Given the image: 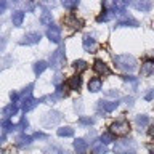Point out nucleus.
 Instances as JSON below:
<instances>
[{
	"mask_svg": "<svg viewBox=\"0 0 154 154\" xmlns=\"http://www.w3.org/2000/svg\"><path fill=\"white\" fill-rule=\"evenodd\" d=\"M67 85H69L71 90H79L80 85H82V77H79V75H72L71 79H69V82H67Z\"/></svg>",
	"mask_w": 154,
	"mask_h": 154,
	"instance_id": "6ab92c4d",
	"label": "nucleus"
},
{
	"mask_svg": "<svg viewBox=\"0 0 154 154\" xmlns=\"http://www.w3.org/2000/svg\"><path fill=\"white\" fill-rule=\"evenodd\" d=\"M135 10H140V11H149L152 8V3L149 0H137V2H132L130 3Z\"/></svg>",
	"mask_w": 154,
	"mask_h": 154,
	"instance_id": "6e6552de",
	"label": "nucleus"
},
{
	"mask_svg": "<svg viewBox=\"0 0 154 154\" xmlns=\"http://www.w3.org/2000/svg\"><path fill=\"white\" fill-rule=\"evenodd\" d=\"M66 24H67V26H71V27H74V29H80L82 27V21H79L75 16H69L66 19Z\"/></svg>",
	"mask_w": 154,
	"mask_h": 154,
	"instance_id": "b1692460",
	"label": "nucleus"
},
{
	"mask_svg": "<svg viewBox=\"0 0 154 154\" xmlns=\"http://www.w3.org/2000/svg\"><path fill=\"white\" fill-rule=\"evenodd\" d=\"M10 98H11V101H13V103H16V101H18V98H19V95L16 93V91H11V93H10Z\"/></svg>",
	"mask_w": 154,
	"mask_h": 154,
	"instance_id": "e433bc0d",
	"label": "nucleus"
},
{
	"mask_svg": "<svg viewBox=\"0 0 154 154\" xmlns=\"http://www.w3.org/2000/svg\"><path fill=\"white\" fill-rule=\"evenodd\" d=\"M79 122L82 125H91V124H93V119H91V117H84V116H82V117L79 119Z\"/></svg>",
	"mask_w": 154,
	"mask_h": 154,
	"instance_id": "72a5a7b5",
	"label": "nucleus"
},
{
	"mask_svg": "<svg viewBox=\"0 0 154 154\" xmlns=\"http://www.w3.org/2000/svg\"><path fill=\"white\" fill-rule=\"evenodd\" d=\"M122 79L125 82H128V84H132L133 90H137V87H138V79H137V77H133V75H124Z\"/></svg>",
	"mask_w": 154,
	"mask_h": 154,
	"instance_id": "2f4dec72",
	"label": "nucleus"
},
{
	"mask_svg": "<svg viewBox=\"0 0 154 154\" xmlns=\"http://www.w3.org/2000/svg\"><path fill=\"white\" fill-rule=\"evenodd\" d=\"M135 122H137V125L140 128H144V127H148V125H149V117L146 114H140V116H137Z\"/></svg>",
	"mask_w": 154,
	"mask_h": 154,
	"instance_id": "412c9836",
	"label": "nucleus"
},
{
	"mask_svg": "<svg viewBox=\"0 0 154 154\" xmlns=\"http://www.w3.org/2000/svg\"><path fill=\"white\" fill-rule=\"evenodd\" d=\"M45 154H67V152H66V151H63V149H60V148L51 146V148H48L47 151H45Z\"/></svg>",
	"mask_w": 154,
	"mask_h": 154,
	"instance_id": "473e14b6",
	"label": "nucleus"
},
{
	"mask_svg": "<svg viewBox=\"0 0 154 154\" xmlns=\"http://www.w3.org/2000/svg\"><path fill=\"white\" fill-rule=\"evenodd\" d=\"M64 48H58V50L53 53V55L50 56V66L55 67V69H60V67L64 64Z\"/></svg>",
	"mask_w": 154,
	"mask_h": 154,
	"instance_id": "20e7f679",
	"label": "nucleus"
},
{
	"mask_svg": "<svg viewBox=\"0 0 154 154\" xmlns=\"http://www.w3.org/2000/svg\"><path fill=\"white\" fill-rule=\"evenodd\" d=\"M74 69L77 71V72H82V71H85L87 67H88V64H87V63L84 61V60H77V61H74Z\"/></svg>",
	"mask_w": 154,
	"mask_h": 154,
	"instance_id": "bb28decb",
	"label": "nucleus"
},
{
	"mask_svg": "<svg viewBox=\"0 0 154 154\" xmlns=\"http://www.w3.org/2000/svg\"><path fill=\"white\" fill-rule=\"evenodd\" d=\"M117 106H119L117 101H100V109H103L104 112H112Z\"/></svg>",
	"mask_w": 154,
	"mask_h": 154,
	"instance_id": "9b49d317",
	"label": "nucleus"
},
{
	"mask_svg": "<svg viewBox=\"0 0 154 154\" xmlns=\"http://www.w3.org/2000/svg\"><path fill=\"white\" fill-rule=\"evenodd\" d=\"M0 127L3 128V132H5V133H8V132H13V128H14V127H13V124L10 122L8 119H3L2 122H0Z\"/></svg>",
	"mask_w": 154,
	"mask_h": 154,
	"instance_id": "cd10ccee",
	"label": "nucleus"
},
{
	"mask_svg": "<svg viewBox=\"0 0 154 154\" xmlns=\"http://www.w3.org/2000/svg\"><path fill=\"white\" fill-rule=\"evenodd\" d=\"M19 128H24V127H27V119H21V122H19L18 125Z\"/></svg>",
	"mask_w": 154,
	"mask_h": 154,
	"instance_id": "4c0bfd02",
	"label": "nucleus"
},
{
	"mask_svg": "<svg viewBox=\"0 0 154 154\" xmlns=\"http://www.w3.org/2000/svg\"><path fill=\"white\" fill-rule=\"evenodd\" d=\"M96 47H98V43H96V40L93 37L90 35H85L84 37V50L88 51V53H95L96 51Z\"/></svg>",
	"mask_w": 154,
	"mask_h": 154,
	"instance_id": "423d86ee",
	"label": "nucleus"
},
{
	"mask_svg": "<svg viewBox=\"0 0 154 154\" xmlns=\"http://www.w3.org/2000/svg\"><path fill=\"white\" fill-rule=\"evenodd\" d=\"M101 80L98 79V77H95V79H90L88 82V90L91 91V93H96V91H100L101 90Z\"/></svg>",
	"mask_w": 154,
	"mask_h": 154,
	"instance_id": "a211bd4d",
	"label": "nucleus"
},
{
	"mask_svg": "<svg viewBox=\"0 0 154 154\" xmlns=\"http://www.w3.org/2000/svg\"><path fill=\"white\" fill-rule=\"evenodd\" d=\"M32 138H47V135H43V133H35Z\"/></svg>",
	"mask_w": 154,
	"mask_h": 154,
	"instance_id": "a19ab883",
	"label": "nucleus"
},
{
	"mask_svg": "<svg viewBox=\"0 0 154 154\" xmlns=\"http://www.w3.org/2000/svg\"><path fill=\"white\" fill-rule=\"evenodd\" d=\"M58 135H60V137H72V135H74V130L71 127H61V128H58Z\"/></svg>",
	"mask_w": 154,
	"mask_h": 154,
	"instance_id": "c85d7f7f",
	"label": "nucleus"
},
{
	"mask_svg": "<svg viewBox=\"0 0 154 154\" xmlns=\"http://www.w3.org/2000/svg\"><path fill=\"white\" fill-rule=\"evenodd\" d=\"M32 137H26V135H19V137L16 138V143H18V146H21V148H24V146H29V144L32 143Z\"/></svg>",
	"mask_w": 154,
	"mask_h": 154,
	"instance_id": "4be33fe9",
	"label": "nucleus"
},
{
	"mask_svg": "<svg viewBox=\"0 0 154 154\" xmlns=\"http://www.w3.org/2000/svg\"><path fill=\"white\" fill-rule=\"evenodd\" d=\"M116 154H137V144L133 140H120L114 144Z\"/></svg>",
	"mask_w": 154,
	"mask_h": 154,
	"instance_id": "f03ea898",
	"label": "nucleus"
},
{
	"mask_svg": "<svg viewBox=\"0 0 154 154\" xmlns=\"http://www.w3.org/2000/svg\"><path fill=\"white\" fill-rule=\"evenodd\" d=\"M114 63L119 69H122L125 72H133L137 69V60L132 55H119L114 56Z\"/></svg>",
	"mask_w": 154,
	"mask_h": 154,
	"instance_id": "f257e3e1",
	"label": "nucleus"
},
{
	"mask_svg": "<svg viewBox=\"0 0 154 154\" xmlns=\"http://www.w3.org/2000/svg\"><path fill=\"white\" fill-rule=\"evenodd\" d=\"M5 8H7V3H5V2H0V14L5 11Z\"/></svg>",
	"mask_w": 154,
	"mask_h": 154,
	"instance_id": "58836bf2",
	"label": "nucleus"
},
{
	"mask_svg": "<svg viewBox=\"0 0 154 154\" xmlns=\"http://www.w3.org/2000/svg\"><path fill=\"white\" fill-rule=\"evenodd\" d=\"M114 16H116V14H114V11H112V10H104V11H103V14H100V16L96 18V21H98V23L109 21V19H112Z\"/></svg>",
	"mask_w": 154,
	"mask_h": 154,
	"instance_id": "5701e85b",
	"label": "nucleus"
},
{
	"mask_svg": "<svg viewBox=\"0 0 154 154\" xmlns=\"http://www.w3.org/2000/svg\"><path fill=\"white\" fill-rule=\"evenodd\" d=\"M23 19H24V13L23 11H13V14H11V21H13V26H21L23 24Z\"/></svg>",
	"mask_w": 154,
	"mask_h": 154,
	"instance_id": "aec40b11",
	"label": "nucleus"
},
{
	"mask_svg": "<svg viewBox=\"0 0 154 154\" xmlns=\"http://www.w3.org/2000/svg\"><path fill=\"white\" fill-rule=\"evenodd\" d=\"M60 77H61L60 74H58V75L55 77V84H60V80H61V79H60Z\"/></svg>",
	"mask_w": 154,
	"mask_h": 154,
	"instance_id": "c03bdc74",
	"label": "nucleus"
},
{
	"mask_svg": "<svg viewBox=\"0 0 154 154\" xmlns=\"http://www.w3.org/2000/svg\"><path fill=\"white\" fill-rule=\"evenodd\" d=\"M16 112H18V106L14 104V103L8 104V106H5V108H3V111H2V114L5 116V119H10L11 116H14Z\"/></svg>",
	"mask_w": 154,
	"mask_h": 154,
	"instance_id": "dca6fc26",
	"label": "nucleus"
},
{
	"mask_svg": "<svg viewBox=\"0 0 154 154\" xmlns=\"http://www.w3.org/2000/svg\"><path fill=\"white\" fill-rule=\"evenodd\" d=\"M122 26H130V27H137L138 26V21H135L132 18H127V16H122V19H119L116 27H122Z\"/></svg>",
	"mask_w": 154,
	"mask_h": 154,
	"instance_id": "4468645a",
	"label": "nucleus"
},
{
	"mask_svg": "<svg viewBox=\"0 0 154 154\" xmlns=\"http://www.w3.org/2000/svg\"><path fill=\"white\" fill-rule=\"evenodd\" d=\"M128 132H130V124L127 120H117V122H114L111 125V133L112 135L122 137V135H127Z\"/></svg>",
	"mask_w": 154,
	"mask_h": 154,
	"instance_id": "7ed1b4c3",
	"label": "nucleus"
},
{
	"mask_svg": "<svg viewBox=\"0 0 154 154\" xmlns=\"http://www.w3.org/2000/svg\"><path fill=\"white\" fill-rule=\"evenodd\" d=\"M47 37L50 38L51 42L60 43V40H61V31H60V27H58V26H51V27H48V31H47Z\"/></svg>",
	"mask_w": 154,
	"mask_h": 154,
	"instance_id": "39448f33",
	"label": "nucleus"
},
{
	"mask_svg": "<svg viewBox=\"0 0 154 154\" xmlns=\"http://www.w3.org/2000/svg\"><path fill=\"white\" fill-rule=\"evenodd\" d=\"M40 38H42V35L38 32H31V34H27V35H24V40L21 43H26V45H34V43L40 42Z\"/></svg>",
	"mask_w": 154,
	"mask_h": 154,
	"instance_id": "1a4fd4ad",
	"label": "nucleus"
},
{
	"mask_svg": "<svg viewBox=\"0 0 154 154\" xmlns=\"http://www.w3.org/2000/svg\"><path fill=\"white\" fill-rule=\"evenodd\" d=\"M63 7L67 8V10H74V8L79 7V2H77V0H64V2H63Z\"/></svg>",
	"mask_w": 154,
	"mask_h": 154,
	"instance_id": "c756f323",
	"label": "nucleus"
},
{
	"mask_svg": "<svg viewBox=\"0 0 154 154\" xmlns=\"http://www.w3.org/2000/svg\"><path fill=\"white\" fill-rule=\"evenodd\" d=\"M151 74H154V61L143 63V64H141V75L148 77V75H151Z\"/></svg>",
	"mask_w": 154,
	"mask_h": 154,
	"instance_id": "2eb2a0df",
	"label": "nucleus"
},
{
	"mask_svg": "<svg viewBox=\"0 0 154 154\" xmlns=\"http://www.w3.org/2000/svg\"><path fill=\"white\" fill-rule=\"evenodd\" d=\"M61 120V114L56 112V111H51V112L47 114V119H45V125H51V124H58Z\"/></svg>",
	"mask_w": 154,
	"mask_h": 154,
	"instance_id": "ddd939ff",
	"label": "nucleus"
},
{
	"mask_svg": "<svg viewBox=\"0 0 154 154\" xmlns=\"http://www.w3.org/2000/svg\"><path fill=\"white\" fill-rule=\"evenodd\" d=\"M144 100H148V101H151V100H154V90H149L146 95H144Z\"/></svg>",
	"mask_w": 154,
	"mask_h": 154,
	"instance_id": "c9c22d12",
	"label": "nucleus"
},
{
	"mask_svg": "<svg viewBox=\"0 0 154 154\" xmlns=\"http://www.w3.org/2000/svg\"><path fill=\"white\" fill-rule=\"evenodd\" d=\"M74 149H75V152H77V154H85V152H87V149H88V144H87L85 140L77 138L75 141H74Z\"/></svg>",
	"mask_w": 154,
	"mask_h": 154,
	"instance_id": "9d476101",
	"label": "nucleus"
},
{
	"mask_svg": "<svg viewBox=\"0 0 154 154\" xmlns=\"http://www.w3.org/2000/svg\"><path fill=\"white\" fill-rule=\"evenodd\" d=\"M106 96H112V98H117V96H119V91H117V90H109V91H106Z\"/></svg>",
	"mask_w": 154,
	"mask_h": 154,
	"instance_id": "f704fd0d",
	"label": "nucleus"
},
{
	"mask_svg": "<svg viewBox=\"0 0 154 154\" xmlns=\"http://www.w3.org/2000/svg\"><path fill=\"white\" fill-rule=\"evenodd\" d=\"M38 103L37 100H34V98H24L23 100V103H21V108H23V111H31V109H34L35 108V104Z\"/></svg>",
	"mask_w": 154,
	"mask_h": 154,
	"instance_id": "f3484780",
	"label": "nucleus"
},
{
	"mask_svg": "<svg viewBox=\"0 0 154 154\" xmlns=\"http://www.w3.org/2000/svg\"><path fill=\"white\" fill-rule=\"evenodd\" d=\"M47 66L48 64H47L45 61H37L35 64H34V72H35V75H40L42 72L47 69Z\"/></svg>",
	"mask_w": 154,
	"mask_h": 154,
	"instance_id": "393cba45",
	"label": "nucleus"
},
{
	"mask_svg": "<svg viewBox=\"0 0 154 154\" xmlns=\"http://www.w3.org/2000/svg\"><path fill=\"white\" fill-rule=\"evenodd\" d=\"M91 151H93V154H106L108 152V148H106V144H103L100 140H96V141L91 143Z\"/></svg>",
	"mask_w": 154,
	"mask_h": 154,
	"instance_id": "f8f14e48",
	"label": "nucleus"
},
{
	"mask_svg": "<svg viewBox=\"0 0 154 154\" xmlns=\"http://www.w3.org/2000/svg\"><path fill=\"white\" fill-rule=\"evenodd\" d=\"M149 137H151V138H154V127H151V128H149Z\"/></svg>",
	"mask_w": 154,
	"mask_h": 154,
	"instance_id": "37998d69",
	"label": "nucleus"
},
{
	"mask_svg": "<svg viewBox=\"0 0 154 154\" xmlns=\"http://www.w3.org/2000/svg\"><path fill=\"white\" fill-rule=\"evenodd\" d=\"M125 103H127L128 106H132L133 104V98H132V96H130V98H125Z\"/></svg>",
	"mask_w": 154,
	"mask_h": 154,
	"instance_id": "ea45409f",
	"label": "nucleus"
},
{
	"mask_svg": "<svg viewBox=\"0 0 154 154\" xmlns=\"http://www.w3.org/2000/svg\"><path fill=\"white\" fill-rule=\"evenodd\" d=\"M148 149H149V154H154V144H149Z\"/></svg>",
	"mask_w": 154,
	"mask_h": 154,
	"instance_id": "79ce46f5",
	"label": "nucleus"
},
{
	"mask_svg": "<svg viewBox=\"0 0 154 154\" xmlns=\"http://www.w3.org/2000/svg\"><path fill=\"white\" fill-rule=\"evenodd\" d=\"M51 21H53V18H51V13L50 11H43L42 13V18H40V23L43 24V26H51Z\"/></svg>",
	"mask_w": 154,
	"mask_h": 154,
	"instance_id": "a878e982",
	"label": "nucleus"
},
{
	"mask_svg": "<svg viewBox=\"0 0 154 154\" xmlns=\"http://www.w3.org/2000/svg\"><path fill=\"white\" fill-rule=\"evenodd\" d=\"M93 69L98 72V74H101V75H109V74H111V69L108 67V64H106V63H103L101 60H96V61L93 63Z\"/></svg>",
	"mask_w": 154,
	"mask_h": 154,
	"instance_id": "0eeeda50",
	"label": "nucleus"
},
{
	"mask_svg": "<svg viewBox=\"0 0 154 154\" xmlns=\"http://www.w3.org/2000/svg\"><path fill=\"white\" fill-rule=\"evenodd\" d=\"M100 141L103 143V144L112 143L114 141V135L112 133H103V135H101V138H100Z\"/></svg>",
	"mask_w": 154,
	"mask_h": 154,
	"instance_id": "7c9ffc66",
	"label": "nucleus"
}]
</instances>
